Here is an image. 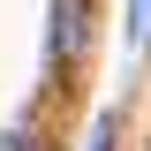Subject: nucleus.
I'll return each mask as SVG.
<instances>
[{
  "mask_svg": "<svg viewBox=\"0 0 151 151\" xmlns=\"http://www.w3.org/2000/svg\"><path fill=\"white\" fill-rule=\"evenodd\" d=\"M144 38H151V30H144Z\"/></svg>",
  "mask_w": 151,
  "mask_h": 151,
  "instance_id": "20e7f679",
  "label": "nucleus"
},
{
  "mask_svg": "<svg viewBox=\"0 0 151 151\" xmlns=\"http://www.w3.org/2000/svg\"><path fill=\"white\" fill-rule=\"evenodd\" d=\"M0 151H45V144H38L30 129H8V136H0Z\"/></svg>",
  "mask_w": 151,
  "mask_h": 151,
  "instance_id": "f03ea898",
  "label": "nucleus"
},
{
  "mask_svg": "<svg viewBox=\"0 0 151 151\" xmlns=\"http://www.w3.org/2000/svg\"><path fill=\"white\" fill-rule=\"evenodd\" d=\"M91 151H113V129H98V136H91Z\"/></svg>",
  "mask_w": 151,
  "mask_h": 151,
  "instance_id": "7ed1b4c3",
  "label": "nucleus"
},
{
  "mask_svg": "<svg viewBox=\"0 0 151 151\" xmlns=\"http://www.w3.org/2000/svg\"><path fill=\"white\" fill-rule=\"evenodd\" d=\"M91 45V0H53V60H83Z\"/></svg>",
  "mask_w": 151,
  "mask_h": 151,
  "instance_id": "f257e3e1",
  "label": "nucleus"
}]
</instances>
